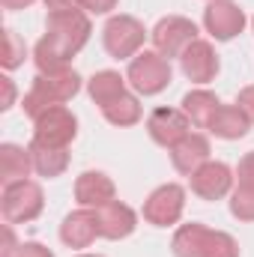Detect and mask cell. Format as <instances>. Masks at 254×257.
<instances>
[{
	"instance_id": "cell-32",
	"label": "cell",
	"mask_w": 254,
	"mask_h": 257,
	"mask_svg": "<svg viewBox=\"0 0 254 257\" xmlns=\"http://www.w3.org/2000/svg\"><path fill=\"white\" fill-rule=\"evenodd\" d=\"M0 84H3V111L6 108H12V102H15V84H12V78H0Z\"/></svg>"
},
{
	"instance_id": "cell-30",
	"label": "cell",
	"mask_w": 254,
	"mask_h": 257,
	"mask_svg": "<svg viewBox=\"0 0 254 257\" xmlns=\"http://www.w3.org/2000/svg\"><path fill=\"white\" fill-rule=\"evenodd\" d=\"M18 257H54L42 242H21V251H18Z\"/></svg>"
},
{
	"instance_id": "cell-8",
	"label": "cell",
	"mask_w": 254,
	"mask_h": 257,
	"mask_svg": "<svg viewBox=\"0 0 254 257\" xmlns=\"http://www.w3.org/2000/svg\"><path fill=\"white\" fill-rule=\"evenodd\" d=\"M150 36H153V45L162 57H168V60L183 57V51L197 39V24L183 15H168V18H159V24L153 27Z\"/></svg>"
},
{
	"instance_id": "cell-14",
	"label": "cell",
	"mask_w": 254,
	"mask_h": 257,
	"mask_svg": "<svg viewBox=\"0 0 254 257\" xmlns=\"http://www.w3.org/2000/svg\"><path fill=\"white\" fill-rule=\"evenodd\" d=\"M96 236H102V233H99L96 209H90V206H81V209L69 212L63 218V224H60V239L69 248H90L96 242Z\"/></svg>"
},
{
	"instance_id": "cell-4",
	"label": "cell",
	"mask_w": 254,
	"mask_h": 257,
	"mask_svg": "<svg viewBox=\"0 0 254 257\" xmlns=\"http://www.w3.org/2000/svg\"><path fill=\"white\" fill-rule=\"evenodd\" d=\"M78 135V120L66 105H54L48 111H42L33 120V138L30 147H42V150H69V144Z\"/></svg>"
},
{
	"instance_id": "cell-7",
	"label": "cell",
	"mask_w": 254,
	"mask_h": 257,
	"mask_svg": "<svg viewBox=\"0 0 254 257\" xmlns=\"http://www.w3.org/2000/svg\"><path fill=\"white\" fill-rule=\"evenodd\" d=\"M147 39V30L144 24L135 18V15H111L105 30H102V42H105V51L117 60H129L141 51Z\"/></svg>"
},
{
	"instance_id": "cell-24",
	"label": "cell",
	"mask_w": 254,
	"mask_h": 257,
	"mask_svg": "<svg viewBox=\"0 0 254 257\" xmlns=\"http://www.w3.org/2000/svg\"><path fill=\"white\" fill-rule=\"evenodd\" d=\"M230 215L239 221H254V186H236L230 192Z\"/></svg>"
},
{
	"instance_id": "cell-35",
	"label": "cell",
	"mask_w": 254,
	"mask_h": 257,
	"mask_svg": "<svg viewBox=\"0 0 254 257\" xmlns=\"http://www.w3.org/2000/svg\"><path fill=\"white\" fill-rule=\"evenodd\" d=\"M251 24H254V18H251Z\"/></svg>"
},
{
	"instance_id": "cell-25",
	"label": "cell",
	"mask_w": 254,
	"mask_h": 257,
	"mask_svg": "<svg viewBox=\"0 0 254 257\" xmlns=\"http://www.w3.org/2000/svg\"><path fill=\"white\" fill-rule=\"evenodd\" d=\"M3 42H6V51H3V57H0V63L3 69H18V66L24 63V57H27V48H24V42L18 39V33L15 30H3Z\"/></svg>"
},
{
	"instance_id": "cell-18",
	"label": "cell",
	"mask_w": 254,
	"mask_h": 257,
	"mask_svg": "<svg viewBox=\"0 0 254 257\" xmlns=\"http://www.w3.org/2000/svg\"><path fill=\"white\" fill-rule=\"evenodd\" d=\"M33 171V159L27 147L18 144H0V183L12 186L18 180H27Z\"/></svg>"
},
{
	"instance_id": "cell-10",
	"label": "cell",
	"mask_w": 254,
	"mask_h": 257,
	"mask_svg": "<svg viewBox=\"0 0 254 257\" xmlns=\"http://www.w3.org/2000/svg\"><path fill=\"white\" fill-rule=\"evenodd\" d=\"M203 27L212 39L230 42L233 36L245 30V12L233 0H209L203 9Z\"/></svg>"
},
{
	"instance_id": "cell-13",
	"label": "cell",
	"mask_w": 254,
	"mask_h": 257,
	"mask_svg": "<svg viewBox=\"0 0 254 257\" xmlns=\"http://www.w3.org/2000/svg\"><path fill=\"white\" fill-rule=\"evenodd\" d=\"M180 69L194 84H209L218 75V54H215L212 42L194 39L189 48L183 51V57H180Z\"/></svg>"
},
{
	"instance_id": "cell-23",
	"label": "cell",
	"mask_w": 254,
	"mask_h": 257,
	"mask_svg": "<svg viewBox=\"0 0 254 257\" xmlns=\"http://www.w3.org/2000/svg\"><path fill=\"white\" fill-rule=\"evenodd\" d=\"M27 150H30V159H33V171L39 177L54 180L69 168V150H42V147H30V144H27Z\"/></svg>"
},
{
	"instance_id": "cell-9",
	"label": "cell",
	"mask_w": 254,
	"mask_h": 257,
	"mask_svg": "<svg viewBox=\"0 0 254 257\" xmlns=\"http://www.w3.org/2000/svg\"><path fill=\"white\" fill-rule=\"evenodd\" d=\"M186 209V189L177 183H165L156 192H150V197L144 200V218L153 227H171L183 218Z\"/></svg>"
},
{
	"instance_id": "cell-21",
	"label": "cell",
	"mask_w": 254,
	"mask_h": 257,
	"mask_svg": "<svg viewBox=\"0 0 254 257\" xmlns=\"http://www.w3.org/2000/svg\"><path fill=\"white\" fill-rule=\"evenodd\" d=\"M87 93L99 108H105L108 102H114L117 96L126 93V78L120 72H114V69H102L87 81Z\"/></svg>"
},
{
	"instance_id": "cell-20",
	"label": "cell",
	"mask_w": 254,
	"mask_h": 257,
	"mask_svg": "<svg viewBox=\"0 0 254 257\" xmlns=\"http://www.w3.org/2000/svg\"><path fill=\"white\" fill-rule=\"evenodd\" d=\"M218 108H221V102H218V96L209 93V90H191V93L183 96V114H186L197 128H209L212 117L218 114Z\"/></svg>"
},
{
	"instance_id": "cell-11",
	"label": "cell",
	"mask_w": 254,
	"mask_h": 257,
	"mask_svg": "<svg viewBox=\"0 0 254 257\" xmlns=\"http://www.w3.org/2000/svg\"><path fill=\"white\" fill-rule=\"evenodd\" d=\"M191 192L200 200H221L233 189V171L224 162H206L189 177Z\"/></svg>"
},
{
	"instance_id": "cell-5",
	"label": "cell",
	"mask_w": 254,
	"mask_h": 257,
	"mask_svg": "<svg viewBox=\"0 0 254 257\" xmlns=\"http://www.w3.org/2000/svg\"><path fill=\"white\" fill-rule=\"evenodd\" d=\"M171 60L162 57L159 51H138L129 63L126 81L132 84L135 93L141 96H159L171 84Z\"/></svg>"
},
{
	"instance_id": "cell-12",
	"label": "cell",
	"mask_w": 254,
	"mask_h": 257,
	"mask_svg": "<svg viewBox=\"0 0 254 257\" xmlns=\"http://www.w3.org/2000/svg\"><path fill=\"white\" fill-rule=\"evenodd\" d=\"M191 128V120L183 114V108L177 111V108H156L150 117H147V132H150V138L159 144V147H174V144H180L186 135H189Z\"/></svg>"
},
{
	"instance_id": "cell-16",
	"label": "cell",
	"mask_w": 254,
	"mask_h": 257,
	"mask_svg": "<svg viewBox=\"0 0 254 257\" xmlns=\"http://www.w3.org/2000/svg\"><path fill=\"white\" fill-rule=\"evenodd\" d=\"M209 141H206V135H200V132H189L180 144H174L171 147V162H174V168L183 174V177H191L200 165H206L209 162Z\"/></svg>"
},
{
	"instance_id": "cell-1",
	"label": "cell",
	"mask_w": 254,
	"mask_h": 257,
	"mask_svg": "<svg viewBox=\"0 0 254 257\" xmlns=\"http://www.w3.org/2000/svg\"><path fill=\"white\" fill-rule=\"evenodd\" d=\"M93 33V24L84 9L69 12H48L45 15V36L33 48V63L39 75H57L66 72L72 57L87 45Z\"/></svg>"
},
{
	"instance_id": "cell-33",
	"label": "cell",
	"mask_w": 254,
	"mask_h": 257,
	"mask_svg": "<svg viewBox=\"0 0 254 257\" xmlns=\"http://www.w3.org/2000/svg\"><path fill=\"white\" fill-rule=\"evenodd\" d=\"M3 3V9H9V12H15V9H27L33 0H0Z\"/></svg>"
},
{
	"instance_id": "cell-28",
	"label": "cell",
	"mask_w": 254,
	"mask_h": 257,
	"mask_svg": "<svg viewBox=\"0 0 254 257\" xmlns=\"http://www.w3.org/2000/svg\"><path fill=\"white\" fill-rule=\"evenodd\" d=\"M120 0H78V6L84 12H93V15H108Z\"/></svg>"
},
{
	"instance_id": "cell-26",
	"label": "cell",
	"mask_w": 254,
	"mask_h": 257,
	"mask_svg": "<svg viewBox=\"0 0 254 257\" xmlns=\"http://www.w3.org/2000/svg\"><path fill=\"white\" fill-rule=\"evenodd\" d=\"M236 180H239V186H254V150H251V153H245V156L239 159Z\"/></svg>"
},
{
	"instance_id": "cell-15",
	"label": "cell",
	"mask_w": 254,
	"mask_h": 257,
	"mask_svg": "<svg viewBox=\"0 0 254 257\" xmlns=\"http://www.w3.org/2000/svg\"><path fill=\"white\" fill-rule=\"evenodd\" d=\"M75 200L81 206H90V209H99L111 200H117V186L108 174L102 171H84L78 180H75Z\"/></svg>"
},
{
	"instance_id": "cell-29",
	"label": "cell",
	"mask_w": 254,
	"mask_h": 257,
	"mask_svg": "<svg viewBox=\"0 0 254 257\" xmlns=\"http://www.w3.org/2000/svg\"><path fill=\"white\" fill-rule=\"evenodd\" d=\"M236 105L248 114V120L254 123V84L251 87H245V90H239V96H236Z\"/></svg>"
},
{
	"instance_id": "cell-6",
	"label": "cell",
	"mask_w": 254,
	"mask_h": 257,
	"mask_svg": "<svg viewBox=\"0 0 254 257\" xmlns=\"http://www.w3.org/2000/svg\"><path fill=\"white\" fill-rule=\"evenodd\" d=\"M45 206V194L39 189V183L33 180H18L12 186H3V197H0V209L6 224H27L33 218H39Z\"/></svg>"
},
{
	"instance_id": "cell-17",
	"label": "cell",
	"mask_w": 254,
	"mask_h": 257,
	"mask_svg": "<svg viewBox=\"0 0 254 257\" xmlns=\"http://www.w3.org/2000/svg\"><path fill=\"white\" fill-rule=\"evenodd\" d=\"M96 218H99V233L105 239H126V236H132V230L138 227L135 209L126 206V203H120V200H111V203L99 206Z\"/></svg>"
},
{
	"instance_id": "cell-31",
	"label": "cell",
	"mask_w": 254,
	"mask_h": 257,
	"mask_svg": "<svg viewBox=\"0 0 254 257\" xmlns=\"http://www.w3.org/2000/svg\"><path fill=\"white\" fill-rule=\"evenodd\" d=\"M48 12H69V9H81L78 0H45Z\"/></svg>"
},
{
	"instance_id": "cell-22",
	"label": "cell",
	"mask_w": 254,
	"mask_h": 257,
	"mask_svg": "<svg viewBox=\"0 0 254 257\" xmlns=\"http://www.w3.org/2000/svg\"><path fill=\"white\" fill-rule=\"evenodd\" d=\"M102 114H105V120H108L111 126H117V128L135 126V123L141 120V102H138V96H132L126 90L123 96H117L114 102H108V105L102 108Z\"/></svg>"
},
{
	"instance_id": "cell-19",
	"label": "cell",
	"mask_w": 254,
	"mask_h": 257,
	"mask_svg": "<svg viewBox=\"0 0 254 257\" xmlns=\"http://www.w3.org/2000/svg\"><path fill=\"white\" fill-rule=\"evenodd\" d=\"M248 128H251V120L239 105H221L209 123V132L221 141H239L248 135Z\"/></svg>"
},
{
	"instance_id": "cell-34",
	"label": "cell",
	"mask_w": 254,
	"mask_h": 257,
	"mask_svg": "<svg viewBox=\"0 0 254 257\" xmlns=\"http://www.w3.org/2000/svg\"><path fill=\"white\" fill-rule=\"evenodd\" d=\"M78 257H99V254H78Z\"/></svg>"
},
{
	"instance_id": "cell-2",
	"label": "cell",
	"mask_w": 254,
	"mask_h": 257,
	"mask_svg": "<svg viewBox=\"0 0 254 257\" xmlns=\"http://www.w3.org/2000/svg\"><path fill=\"white\" fill-rule=\"evenodd\" d=\"M171 251L174 257H239V242L224 230H209L191 221L174 233Z\"/></svg>"
},
{
	"instance_id": "cell-3",
	"label": "cell",
	"mask_w": 254,
	"mask_h": 257,
	"mask_svg": "<svg viewBox=\"0 0 254 257\" xmlns=\"http://www.w3.org/2000/svg\"><path fill=\"white\" fill-rule=\"evenodd\" d=\"M78 90H81V75L75 69H66V72H57V75H36L33 87L27 90V96L21 102V108L30 120H36L42 111L75 99Z\"/></svg>"
},
{
	"instance_id": "cell-27",
	"label": "cell",
	"mask_w": 254,
	"mask_h": 257,
	"mask_svg": "<svg viewBox=\"0 0 254 257\" xmlns=\"http://www.w3.org/2000/svg\"><path fill=\"white\" fill-rule=\"evenodd\" d=\"M18 251H21V245H18V239H15L12 224H3V245H0V257H18Z\"/></svg>"
}]
</instances>
